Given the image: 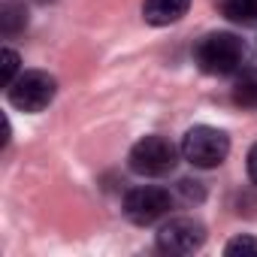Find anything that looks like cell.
Masks as SVG:
<instances>
[{
	"label": "cell",
	"mask_w": 257,
	"mask_h": 257,
	"mask_svg": "<svg viewBox=\"0 0 257 257\" xmlns=\"http://www.w3.org/2000/svg\"><path fill=\"white\" fill-rule=\"evenodd\" d=\"M170 209H173L170 191L155 188V185L134 188V191H127V197H124V215H127V221H134L140 227H149V224L161 221Z\"/></svg>",
	"instance_id": "5"
},
{
	"label": "cell",
	"mask_w": 257,
	"mask_h": 257,
	"mask_svg": "<svg viewBox=\"0 0 257 257\" xmlns=\"http://www.w3.org/2000/svg\"><path fill=\"white\" fill-rule=\"evenodd\" d=\"M10 103L22 112H43L52 100H55V91H58V82L43 73V70H31V73H22L10 88Z\"/></svg>",
	"instance_id": "3"
},
{
	"label": "cell",
	"mask_w": 257,
	"mask_h": 257,
	"mask_svg": "<svg viewBox=\"0 0 257 257\" xmlns=\"http://www.w3.org/2000/svg\"><path fill=\"white\" fill-rule=\"evenodd\" d=\"M28 28V10L25 4H19V0H7V4H0V31H4V37H13L19 31Z\"/></svg>",
	"instance_id": "8"
},
{
	"label": "cell",
	"mask_w": 257,
	"mask_h": 257,
	"mask_svg": "<svg viewBox=\"0 0 257 257\" xmlns=\"http://www.w3.org/2000/svg\"><path fill=\"white\" fill-rule=\"evenodd\" d=\"M224 16L236 25L257 22V0H224Z\"/></svg>",
	"instance_id": "10"
},
{
	"label": "cell",
	"mask_w": 257,
	"mask_h": 257,
	"mask_svg": "<svg viewBox=\"0 0 257 257\" xmlns=\"http://www.w3.org/2000/svg\"><path fill=\"white\" fill-rule=\"evenodd\" d=\"M194 61L206 76H230L245 64V43L233 34H209L200 40Z\"/></svg>",
	"instance_id": "1"
},
{
	"label": "cell",
	"mask_w": 257,
	"mask_h": 257,
	"mask_svg": "<svg viewBox=\"0 0 257 257\" xmlns=\"http://www.w3.org/2000/svg\"><path fill=\"white\" fill-rule=\"evenodd\" d=\"M191 7V0H146L143 4V16L149 25L164 28V25H176Z\"/></svg>",
	"instance_id": "7"
},
{
	"label": "cell",
	"mask_w": 257,
	"mask_h": 257,
	"mask_svg": "<svg viewBox=\"0 0 257 257\" xmlns=\"http://www.w3.org/2000/svg\"><path fill=\"white\" fill-rule=\"evenodd\" d=\"M176 146L164 137H146L140 140L134 149H131V170L137 176H149V179H158V176H167L173 167H176Z\"/></svg>",
	"instance_id": "4"
},
{
	"label": "cell",
	"mask_w": 257,
	"mask_h": 257,
	"mask_svg": "<svg viewBox=\"0 0 257 257\" xmlns=\"http://www.w3.org/2000/svg\"><path fill=\"white\" fill-rule=\"evenodd\" d=\"M233 103L242 109H257V70L239 73V79L233 82Z\"/></svg>",
	"instance_id": "9"
},
{
	"label": "cell",
	"mask_w": 257,
	"mask_h": 257,
	"mask_svg": "<svg viewBox=\"0 0 257 257\" xmlns=\"http://www.w3.org/2000/svg\"><path fill=\"white\" fill-rule=\"evenodd\" d=\"M206 242V227L194 218H170L158 233V248L167 254H194Z\"/></svg>",
	"instance_id": "6"
},
{
	"label": "cell",
	"mask_w": 257,
	"mask_h": 257,
	"mask_svg": "<svg viewBox=\"0 0 257 257\" xmlns=\"http://www.w3.org/2000/svg\"><path fill=\"white\" fill-rule=\"evenodd\" d=\"M230 155V140L224 131L218 127H209V124H200V127H191L182 140V158L200 170H215L227 161Z\"/></svg>",
	"instance_id": "2"
},
{
	"label": "cell",
	"mask_w": 257,
	"mask_h": 257,
	"mask_svg": "<svg viewBox=\"0 0 257 257\" xmlns=\"http://www.w3.org/2000/svg\"><path fill=\"white\" fill-rule=\"evenodd\" d=\"M248 176H251V182L257 185V143H254V149L248 152Z\"/></svg>",
	"instance_id": "13"
},
{
	"label": "cell",
	"mask_w": 257,
	"mask_h": 257,
	"mask_svg": "<svg viewBox=\"0 0 257 257\" xmlns=\"http://www.w3.org/2000/svg\"><path fill=\"white\" fill-rule=\"evenodd\" d=\"M0 61H4V73H0V79H4V85L10 88L19 76V52H13V49H4V55H0Z\"/></svg>",
	"instance_id": "12"
},
{
	"label": "cell",
	"mask_w": 257,
	"mask_h": 257,
	"mask_svg": "<svg viewBox=\"0 0 257 257\" xmlns=\"http://www.w3.org/2000/svg\"><path fill=\"white\" fill-rule=\"evenodd\" d=\"M227 257H257V239L254 236H236L224 248Z\"/></svg>",
	"instance_id": "11"
}]
</instances>
